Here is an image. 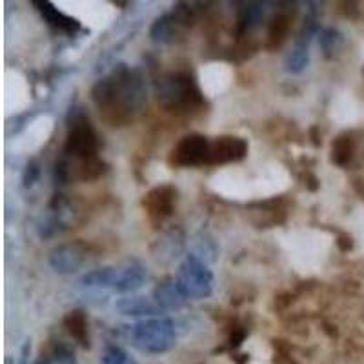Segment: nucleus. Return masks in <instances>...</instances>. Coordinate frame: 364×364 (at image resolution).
<instances>
[{
  "label": "nucleus",
  "instance_id": "f257e3e1",
  "mask_svg": "<svg viewBox=\"0 0 364 364\" xmlns=\"http://www.w3.org/2000/svg\"><path fill=\"white\" fill-rule=\"evenodd\" d=\"M143 80L135 71L119 68L113 75L99 80L92 89V101L101 110L102 119L111 126H124L133 119L144 102Z\"/></svg>",
  "mask_w": 364,
  "mask_h": 364
},
{
  "label": "nucleus",
  "instance_id": "f03ea898",
  "mask_svg": "<svg viewBox=\"0 0 364 364\" xmlns=\"http://www.w3.org/2000/svg\"><path fill=\"white\" fill-rule=\"evenodd\" d=\"M161 106L175 113H189L204 106L203 93L195 84L194 77L186 71L168 73L157 84Z\"/></svg>",
  "mask_w": 364,
  "mask_h": 364
},
{
  "label": "nucleus",
  "instance_id": "7ed1b4c3",
  "mask_svg": "<svg viewBox=\"0 0 364 364\" xmlns=\"http://www.w3.org/2000/svg\"><path fill=\"white\" fill-rule=\"evenodd\" d=\"M129 341L138 351L161 355L170 351L177 342L175 324L170 319H150L129 326Z\"/></svg>",
  "mask_w": 364,
  "mask_h": 364
},
{
  "label": "nucleus",
  "instance_id": "20e7f679",
  "mask_svg": "<svg viewBox=\"0 0 364 364\" xmlns=\"http://www.w3.org/2000/svg\"><path fill=\"white\" fill-rule=\"evenodd\" d=\"M148 273L146 268L137 261L119 264V266H108L101 270H93L82 277V282L86 286H104L115 291H135L146 282Z\"/></svg>",
  "mask_w": 364,
  "mask_h": 364
},
{
  "label": "nucleus",
  "instance_id": "39448f33",
  "mask_svg": "<svg viewBox=\"0 0 364 364\" xmlns=\"http://www.w3.org/2000/svg\"><path fill=\"white\" fill-rule=\"evenodd\" d=\"M177 286L186 299H206L213 291V273L197 255H188L177 272Z\"/></svg>",
  "mask_w": 364,
  "mask_h": 364
},
{
  "label": "nucleus",
  "instance_id": "423d86ee",
  "mask_svg": "<svg viewBox=\"0 0 364 364\" xmlns=\"http://www.w3.org/2000/svg\"><path fill=\"white\" fill-rule=\"evenodd\" d=\"M64 150L73 159L97 157L99 137L93 126L89 124V120L82 113L75 115L73 122H69Z\"/></svg>",
  "mask_w": 364,
  "mask_h": 364
},
{
  "label": "nucleus",
  "instance_id": "0eeeda50",
  "mask_svg": "<svg viewBox=\"0 0 364 364\" xmlns=\"http://www.w3.org/2000/svg\"><path fill=\"white\" fill-rule=\"evenodd\" d=\"M194 19L195 17L191 8H186L184 4H177L173 13L164 15V17L155 20V24L152 26V31H150L152 41L161 42V44L175 42V38L180 37L184 29L191 28Z\"/></svg>",
  "mask_w": 364,
  "mask_h": 364
},
{
  "label": "nucleus",
  "instance_id": "6e6552de",
  "mask_svg": "<svg viewBox=\"0 0 364 364\" xmlns=\"http://www.w3.org/2000/svg\"><path fill=\"white\" fill-rule=\"evenodd\" d=\"M210 143L206 137L197 133H191L184 137L177 144L170 155V164L180 168H195V166H208L210 159Z\"/></svg>",
  "mask_w": 364,
  "mask_h": 364
},
{
  "label": "nucleus",
  "instance_id": "1a4fd4ad",
  "mask_svg": "<svg viewBox=\"0 0 364 364\" xmlns=\"http://www.w3.org/2000/svg\"><path fill=\"white\" fill-rule=\"evenodd\" d=\"M177 203V189L171 184H161L144 195L143 206L153 222L166 221L173 215Z\"/></svg>",
  "mask_w": 364,
  "mask_h": 364
},
{
  "label": "nucleus",
  "instance_id": "9d476101",
  "mask_svg": "<svg viewBox=\"0 0 364 364\" xmlns=\"http://www.w3.org/2000/svg\"><path fill=\"white\" fill-rule=\"evenodd\" d=\"M248 155V143L240 137L224 135L210 143V159L208 166L217 164H228V162H239Z\"/></svg>",
  "mask_w": 364,
  "mask_h": 364
},
{
  "label": "nucleus",
  "instance_id": "9b49d317",
  "mask_svg": "<svg viewBox=\"0 0 364 364\" xmlns=\"http://www.w3.org/2000/svg\"><path fill=\"white\" fill-rule=\"evenodd\" d=\"M88 257V248L84 242H66L51 249L50 264L59 273H75Z\"/></svg>",
  "mask_w": 364,
  "mask_h": 364
},
{
  "label": "nucleus",
  "instance_id": "f8f14e48",
  "mask_svg": "<svg viewBox=\"0 0 364 364\" xmlns=\"http://www.w3.org/2000/svg\"><path fill=\"white\" fill-rule=\"evenodd\" d=\"M153 297L162 310H180L186 305V297L179 290L175 279L171 277L159 282L157 288L153 290Z\"/></svg>",
  "mask_w": 364,
  "mask_h": 364
},
{
  "label": "nucleus",
  "instance_id": "ddd939ff",
  "mask_svg": "<svg viewBox=\"0 0 364 364\" xmlns=\"http://www.w3.org/2000/svg\"><path fill=\"white\" fill-rule=\"evenodd\" d=\"M357 153V138L354 131L341 133L332 144V162L339 168H348Z\"/></svg>",
  "mask_w": 364,
  "mask_h": 364
},
{
  "label": "nucleus",
  "instance_id": "4468645a",
  "mask_svg": "<svg viewBox=\"0 0 364 364\" xmlns=\"http://www.w3.org/2000/svg\"><path fill=\"white\" fill-rule=\"evenodd\" d=\"M122 315H131V317H140V315H159L164 310L152 299L146 297H126L120 299L115 305Z\"/></svg>",
  "mask_w": 364,
  "mask_h": 364
},
{
  "label": "nucleus",
  "instance_id": "2eb2a0df",
  "mask_svg": "<svg viewBox=\"0 0 364 364\" xmlns=\"http://www.w3.org/2000/svg\"><path fill=\"white\" fill-rule=\"evenodd\" d=\"M291 28V17L284 11L273 15L270 24H268L266 35V50H279L288 38V33Z\"/></svg>",
  "mask_w": 364,
  "mask_h": 364
},
{
  "label": "nucleus",
  "instance_id": "dca6fc26",
  "mask_svg": "<svg viewBox=\"0 0 364 364\" xmlns=\"http://www.w3.org/2000/svg\"><path fill=\"white\" fill-rule=\"evenodd\" d=\"M64 328L69 335L73 337L75 342H79L82 348H89L88 335V317L82 310H73L64 317Z\"/></svg>",
  "mask_w": 364,
  "mask_h": 364
},
{
  "label": "nucleus",
  "instance_id": "f3484780",
  "mask_svg": "<svg viewBox=\"0 0 364 364\" xmlns=\"http://www.w3.org/2000/svg\"><path fill=\"white\" fill-rule=\"evenodd\" d=\"M35 6H38V10H41L42 17H44V19H46L48 22L53 26V28L60 29V31H66L71 35V33H75L77 29L80 28L77 20L71 19V17H68V15L60 13L55 6L50 4V2H35Z\"/></svg>",
  "mask_w": 364,
  "mask_h": 364
},
{
  "label": "nucleus",
  "instance_id": "a211bd4d",
  "mask_svg": "<svg viewBox=\"0 0 364 364\" xmlns=\"http://www.w3.org/2000/svg\"><path fill=\"white\" fill-rule=\"evenodd\" d=\"M264 10L261 4H248L246 8H242L237 17V35L239 37H245L249 29L257 28L259 24L263 22Z\"/></svg>",
  "mask_w": 364,
  "mask_h": 364
},
{
  "label": "nucleus",
  "instance_id": "6ab92c4d",
  "mask_svg": "<svg viewBox=\"0 0 364 364\" xmlns=\"http://www.w3.org/2000/svg\"><path fill=\"white\" fill-rule=\"evenodd\" d=\"M308 48L297 46L296 44L293 51H291L290 55H288V59H286V71H288V73H300V71L308 66Z\"/></svg>",
  "mask_w": 364,
  "mask_h": 364
},
{
  "label": "nucleus",
  "instance_id": "aec40b11",
  "mask_svg": "<svg viewBox=\"0 0 364 364\" xmlns=\"http://www.w3.org/2000/svg\"><path fill=\"white\" fill-rule=\"evenodd\" d=\"M342 46V35L337 29L328 28L321 33V48H323L324 55L333 57L335 51H339V48Z\"/></svg>",
  "mask_w": 364,
  "mask_h": 364
},
{
  "label": "nucleus",
  "instance_id": "412c9836",
  "mask_svg": "<svg viewBox=\"0 0 364 364\" xmlns=\"http://www.w3.org/2000/svg\"><path fill=\"white\" fill-rule=\"evenodd\" d=\"M50 354H51V361H53L55 364H77L73 348L62 341L53 342Z\"/></svg>",
  "mask_w": 364,
  "mask_h": 364
},
{
  "label": "nucleus",
  "instance_id": "4be33fe9",
  "mask_svg": "<svg viewBox=\"0 0 364 364\" xmlns=\"http://www.w3.org/2000/svg\"><path fill=\"white\" fill-rule=\"evenodd\" d=\"M102 364H137V361L119 346H110L102 355Z\"/></svg>",
  "mask_w": 364,
  "mask_h": 364
},
{
  "label": "nucleus",
  "instance_id": "5701e85b",
  "mask_svg": "<svg viewBox=\"0 0 364 364\" xmlns=\"http://www.w3.org/2000/svg\"><path fill=\"white\" fill-rule=\"evenodd\" d=\"M245 339H246V328L245 326H233V328H231L230 339H228V342H230L231 348H239Z\"/></svg>",
  "mask_w": 364,
  "mask_h": 364
},
{
  "label": "nucleus",
  "instance_id": "b1692460",
  "mask_svg": "<svg viewBox=\"0 0 364 364\" xmlns=\"http://www.w3.org/2000/svg\"><path fill=\"white\" fill-rule=\"evenodd\" d=\"M38 173H41V170H38L37 164H35V162H29L26 171H24V186L35 184V180L38 179Z\"/></svg>",
  "mask_w": 364,
  "mask_h": 364
},
{
  "label": "nucleus",
  "instance_id": "393cba45",
  "mask_svg": "<svg viewBox=\"0 0 364 364\" xmlns=\"http://www.w3.org/2000/svg\"><path fill=\"white\" fill-rule=\"evenodd\" d=\"M337 246H339V249L341 252H350L351 248H354V239H351L348 233H341V235L337 237Z\"/></svg>",
  "mask_w": 364,
  "mask_h": 364
},
{
  "label": "nucleus",
  "instance_id": "a878e982",
  "mask_svg": "<svg viewBox=\"0 0 364 364\" xmlns=\"http://www.w3.org/2000/svg\"><path fill=\"white\" fill-rule=\"evenodd\" d=\"M29 354H31V341H26L22 346V351H20V364H28Z\"/></svg>",
  "mask_w": 364,
  "mask_h": 364
},
{
  "label": "nucleus",
  "instance_id": "bb28decb",
  "mask_svg": "<svg viewBox=\"0 0 364 364\" xmlns=\"http://www.w3.org/2000/svg\"><path fill=\"white\" fill-rule=\"evenodd\" d=\"M306 186H308V188L312 189V191H315V189L319 188V180H317V177L312 175V173H308V175H306Z\"/></svg>",
  "mask_w": 364,
  "mask_h": 364
},
{
  "label": "nucleus",
  "instance_id": "cd10ccee",
  "mask_svg": "<svg viewBox=\"0 0 364 364\" xmlns=\"http://www.w3.org/2000/svg\"><path fill=\"white\" fill-rule=\"evenodd\" d=\"M35 364H51V359H50V357H44V355H42L41 359H38Z\"/></svg>",
  "mask_w": 364,
  "mask_h": 364
}]
</instances>
